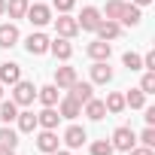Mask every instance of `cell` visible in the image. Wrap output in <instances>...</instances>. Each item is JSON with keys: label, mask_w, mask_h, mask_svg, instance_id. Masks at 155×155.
Wrapping results in <instances>:
<instances>
[{"label": "cell", "mask_w": 155, "mask_h": 155, "mask_svg": "<svg viewBox=\"0 0 155 155\" xmlns=\"http://www.w3.org/2000/svg\"><path fill=\"white\" fill-rule=\"evenodd\" d=\"M140 91L149 97V94H155V70H146L143 73V79H140Z\"/></svg>", "instance_id": "obj_29"}, {"label": "cell", "mask_w": 155, "mask_h": 155, "mask_svg": "<svg viewBox=\"0 0 155 155\" xmlns=\"http://www.w3.org/2000/svg\"><path fill=\"white\" fill-rule=\"evenodd\" d=\"M55 21V31H58V37H67V40H73L76 34H79V25H76V18L70 15V12H58V18H52Z\"/></svg>", "instance_id": "obj_5"}, {"label": "cell", "mask_w": 155, "mask_h": 155, "mask_svg": "<svg viewBox=\"0 0 155 155\" xmlns=\"http://www.w3.org/2000/svg\"><path fill=\"white\" fill-rule=\"evenodd\" d=\"M82 113H85L91 122H101V119L107 116V107H104V101L91 97V101H85V104H82Z\"/></svg>", "instance_id": "obj_21"}, {"label": "cell", "mask_w": 155, "mask_h": 155, "mask_svg": "<svg viewBox=\"0 0 155 155\" xmlns=\"http://www.w3.org/2000/svg\"><path fill=\"white\" fill-rule=\"evenodd\" d=\"M28 6H31V0H6V15L9 18H25Z\"/></svg>", "instance_id": "obj_26"}, {"label": "cell", "mask_w": 155, "mask_h": 155, "mask_svg": "<svg viewBox=\"0 0 155 155\" xmlns=\"http://www.w3.org/2000/svg\"><path fill=\"white\" fill-rule=\"evenodd\" d=\"M25 49H28V55H46V52H49V37H46L43 31H34V34L25 40Z\"/></svg>", "instance_id": "obj_6"}, {"label": "cell", "mask_w": 155, "mask_h": 155, "mask_svg": "<svg viewBox=\"0 0 155 155\" xmlns=\"http://www.w3.org/2000/svg\"><path fill=\"white\" fill-rule=\"evenodd\" d=\"M18 104L9 97V101H0V122H3V125H12L15 122V116H18Z\"/></svg>", "instance_id": "obj_24"}, {"label": "cell", "mask_w": 155, "mask_h": 155, "mask_svg": "<svg viewBox=\"0 0 155 155\" xmlns=\"http://www.w3.org/2000/svg\"><path fill=\"white\" fill-rule=\"evenodd\" d=\"M37 125H40V128H46V131H55V128L61 125L58 110H55V107H43V113H37Z\"/></svg>", "instance_id": "obj_16"}, {"label": "cell", "mask_w": 155, "mask_h": 155, "mask_svg": "<svg viewBox=\"0 0 155 155\" xmlns=\"http://www.w3.org/2000/svg\"><path fill=\"white\" fill-rule=\"evenodd\" d=\"M0 155H15V149H0Z\"/></svg>", "instance_id": "obj_40"}, {"label": "cell", "mask_w": 155, "mask_h": 155, "mask_svg": "<svg viewBox=\"0 0 155 155\" xmlns=\"http://www.w3.org/2000/svg\"><path fill=\"white\" fill-rule=\"evenodd\" d=\"M58 143H61V140H58V134H55V131H46V128H43V131L37 134V149H40V152H46V155H52V152L58 149Z\"/></svg>", "instance_id": "obj_17"}, {"label": "cell", "mask_w": 155, "mask_h": 155, "mask_svg": "<svg viewBox=\"0 0 155 155\" xmlns=\"http://www.w3.org/2000/svg\"><path fill=\"white\" fill-rule=\"evenodd\" d=\"M137 140H140V146H149V149H155V128H152V125H146V131H143Z\"/></svg>", "instance_id": "obj_32"}, {"label": "cell", "mask_w": 155, "mask_h": 155, "mask_svg": "<svg viewBox=\"0 0 155 155\" xmlns=\"http://www.w3.org/2000/svg\"><path fill=\"white\" fill-rule=\"evenodd\" d=\"M18 40H21V34H18V28L12 21L9 25H0V49H12Z\"/></svg>", "instance_id": "obj_19"}, {"label": "cell", "mask_w": 155, "mask_h": 155, "mask_svg": "<svg viewBox=\"0 0 155 155\" xmlns=\"http://www.w3.org/2000/svg\"><path fill=\"white\" fill-rule=\"evenodd\" d=\"M131 3H134V6H140V9H143V6H149V3H152V0H131Z\"/></svg>", "instance_id": "obj_37"}, {"label": "cell", "mask_w": 155, "mask_h": 155, "mask_svg": "<svg viewBox=\"0 0 155 155\" xmlns=\"http://www.w3.org/2000/svg\"><path fill=\"white\" fill-rule=\"evenodd\" d=\"M104 21V15H101V9L97 6H82V12H79V18H76V25H79V31H97V25Z\"/></svg>", "instance_id": "obj_4"}, {"label": "cell", "mask_w": 155, "mask_h": 155, "mask_svg": "<svg viewBox=\"0 0 155 155\" xmlns=\"http://www.w3.org/2000/svg\"><path fill=\"white\" fill-rule=\"evenodd\" d=\"M104 107H107V113H113V116H119V113H125L128 107H125V94L122 91H110L107 94V101H104Z\"/></svg>", "instance_id": "obj_23"}, {"label": "cell", "mask_w": 155, "mask_h": 155, "mask_svg": "<svg viewBox=\"0 0 155 155\" xmlns=\"http://www.w3.org/2000/svg\"><path fill=\"white\" fill-rule=\"evenodd\" d=\"M52 6H55L58 12H70V9L76 6V0H52Z\"/></svg>", "instance_id": "obj_33"}, {"label": "cell", "mask_w": 155, "mask_h": 155, "mask_svg": "<svg viewBox=\"0 0 155 155\" xmlns=\"http://www.w3.org/2000/svg\"><path fill=\"white\" fill-rule=\"evenodd\" d=\"M52 155H73V152H70V149H55Z\"/></svg>", "instance_id": "obj_38"}, {"label": "cell", "mask_w": 155, "mask_h": 155, "mask_svg": "<svg viewBox=\"0 0 155 155\" xmlns=\"http://www.w3.org/2000/svg\"><path fill=\"white\" fill-rule=\"evenodd\" d=\"M15 146H18V131L3 125L0 128V149H15Z\"/></svg>", "instance_id": "obj_25"}, {"label": "cell", "mask_w": 155, "mask_h": 155, "mask_svg": "<svg viewBox=\"0 0 155 155\" xmlns=\"http://www.w3.org/2000/svg\"><path fill=\"white\" fill-rule=\"evenodd\" d=\"M55 107H58V116H61V119H76V116H82V104H79V101H73L70 94L61 97Z\"/></svg>", "instance_id": "obj_10"}, {"label": "cell", "mask_w": 155, "mask_h": 155, "mask_svg": "<svg viewBox=\"0 0 155 155\" xmlns=\"http://www.w3.org/2000/svg\"><path fill=\"white\" fill-rule=\"evenodd\" d=\"M12 88V101L18 104V107H31L34 101H37V85L31 82V79H18L15 85H9Z\"/></svg>", "instance_id": "obj_1"}, {"label": "cell", "mask_w": 155, "mask_h": 155, "mask_svg": "<svg viewBox=\"0 0 155 155\" xmlns=\"http://www.w3.org/2000/svg\"><path fill=\"white\" fill-rule=\"evenodd\" d=\"M122 64H125L128 70H143V58H140L137 52H125V55H122Z\"/></svg>", "instance_id": "obj_30"}, {"label": "cell", "mask_w": 155, "mask_h": 155, "mask_svg": "<svg viewBox=\"0 0 155 155\" xmlns=\"http://www.w3.org/2000/svg\"><path fill=\"white\" fill-rule=\"evenodd\" d=\"M21 79V67L15 64V61H3V64H0V85H15Z\"/></svg>", "instance_id": "obj_9"}, {"label": "cell", "mask_w": 155, "mask_h": 155, "mask_svg": "<svg viewBox=\"0 0 155 155\" xmlns=\"http://www.w3.org/2000/svg\"><path fill=\"white\" fill-rule=\"evenodd\" d=\"M64 143H67V149H79L85 140H88V134H85V128H79V125H70L67 131H64V137H61Z\"/></svg>", "instance_id": "obj_13"}, {"label": "cell", "mask_w": 155, "mask_h": 155, "mask_svg": "<svg viewBox=\"0 0 155 155\" xmlns=\"http://www.w3.org/2000/svg\"><path fill=\"white\" fill-rule=\"evenodd\" d=\"M143 110H146V116H143V119H146V125H152V128H155V107H143Z\"/></svg>", "instance_id": "obj_36"}, {"label": "cell", "mask_w": 155, "mask_h": 155, "mask_svg": "<svg viewBox=\"0 0 155 155\" xmlns=\"http://www.w3.org/2000/svg\"><path fill=\"white\" fill-rule=\"evenodd\" d=\"M67 94H70L73 101L85 104V101H91V97H94V85H91V82H79V79H76V82L67 88Z\"/></svg>", "instance_id": "obj_14"}, {"label": "cell", "mask_w": 155, "mask_h": 155, "mask_svg": "<svg viewBox=\"0 0 155 155\" xmlns=\"http://www.w3.org/2000/svg\"><path fill=\"white\" fill-rule=\"evenodd\" d=\"M0 15H6V0H0Z\"/></svg>", "instance_id": "obj_39"}, {"label": "cell", "mask_w": 155, "mask_h": 155, "mask_svg": "<svg viewBox=\"0 0 155 155\" xmlns=\"http://www.w3.org/2000/svg\"><path fill=\"white\" fill-rule=\"evenodd\" d=\"M125 107H131V110H143V107H146V94H143L140 88H131V91L125 94Z\"/></svg>", "instance_id": "obj_27"}, {"label": "cell", "mask_w": 155, "mask_h": 155, "mask_svg": "<svg viewBox=\"0 0 155 155\" xmlns=\"http://www.w3.org/2000/svg\"><path fill=\"white\" fill-rule=\"evenodd\" d=\"M61 88L52 82V85H43V88H37V97H40V104L43 107H55L58 101H61V94H58Z\"/></svg>", "instance_id": "obj_20"}, {"label": "cell", "mask_w": 155, "mask_h": 155, "mask_svg": "<svg viewBox=\"0 0 155 155\" xmlns=\"http://www.w3.org/2000/svg\"><path fill=\"white\" fill-rule=\"evenodd\" d=\"M143 70H155V52H146L143 55Z\"/></svg>", "instance_id": "obj_34"}, {"label": "cell", "mask_w": 155, "mask_h": 155, "mask_svg": "<svg viewBox=\"0 0 155 155\" xmlns=\"http://www.w3.org/2000/svg\"><path fill=\"white\" fill-rule=\"evenodd\" d=\"M76 79H79V76H76V67H58V70H55V85H58L61 91H67Z\"/></svg>", "instance_id": "obj_18"}, {"label": "cell", "mask_w": 155, "mask_h": 155, "mask_svg": "<svg viewBox=\"0 0 155 155\" xmlns=\"http://www.w3.org/2000/svg\"><path fill=\"white\" fill-rule=\"evenodd\" d=\"M122 9H125V0H107V6H104V18H113V21H119V15H122Z\"/></svg>", "instance_id": "obj_28"}, {"label": "cell", "mask_w": 155, "mask_h": 155, "mask_svg": "<svg viewBox=\"0 0 155 155\" xmlns=\"http://www.w3.org/2000/svg\"><path fill=\"white\" fill-rule=\"evenodd\" d=\"M97 40H107V43H113V40H119V34H122V25L119 21H113V18H104L101 25H97Z\"/></svg>", "instance_id": "obj_12"}, {"label": "cell", "mask_w": 155, "mask_h": 155, "mask_svg": "<svg viewBox=\"0 0 155 155\" xmlns=\"http://www.w3.org/2000/svg\"><path fill=\"white\" fill-rule=\"evenodd\" d=\"M116 149H113V143L110 140H94L91 143V155H113Z\"/></svg>", "instance_id": "obj_31"}, {"label": "cell", "mask_w": 155, "mask_h": 155, "mask_svg": "<svg viewBox=\"0 0 155 155\" xmlns=\"http://www.w3.org/2000/svg\"><path fill=\"white\" fill-rule=\"evenodd\" d=\"M49 52H52L58 61H70V58H73V43H70L67 37H55V40H49Z\"/></svg>", "instance_id": "obj_7"}, {"label": "cell", "mask_w": 155, "mask_h": 155, "mask_svg": "<svg viewBox=\"0 0 155 155\" xmlns=\"http://www.w3.org/2000/svg\"><path fill=\"white\" fill-rule=\"evenodd\" d=\"M88 58L91 61H110V55H113V46L107 43V40H94V43H88Z\"/></svg>", "instance_id": "obj_15"}, {"label": "cell", "mask_w": 155, "mask_h": 155, "mask_svg": "<svg viewBox=\"0 0 155 155\" xmlns=\"http://www.w3.org/2000/svg\"><path fill=\"white\" fill-rule=\"evenodd\" d=\"M110 143H113V149H119V152H131V149L137 146V134H134V128H128V125H119V128L113 131Z\"/></svg>", "instance_id": "obj_2"}, {"label": "cell", "mask_w": 155, "mask_h": 155, "mask_svg": "<svg viewBox=\"0 0 155 155\" xmlns=\"http://www.w3.org/2000/svg\"><path fill=\"white\" fill-rule=\"evenodd\" d=\"M15 122H18V131H21V134H34V131L40 128V125H37V116H34L31 110H18Z\"/></svg>", "instance_id": "obj_22"}, {"label": "cell", "mask_w": 155, "mask_h": 155, "mask_svg": "<svg viewBox=\"0 0 155 155\" xmlns=\"http://www.w3.org/2000/svg\"><path fill=\"white\" fill-rule=\"evenodd\" d=\"M140 21H143V9L134 6V3H125V9H122V15H119V25H122V28H137Z\"/></svg>", "instance_id": "obj_11"}, {"label": "cell", "mask_w": 155, "mask_h": 155, "mask_svg": "<svg viewBox=\"0 0 155 155\" xmlns=\"http://www.w3.org/2000/svg\"><path fill=\"white\" fill-rule=\"evenodd\" d=\"M25 18H28L34 28H46V25L52 21V6H46V3H31L28 12H25Z\"/></svg>", "instance_id": "obj_3"}, {"label": "cell", "mask_w": 155, "mask_h": 155, "mask_svg": "<svg viewBox=\"0 0 155 155\" xmlns=\"http://www.w3.org/2000/svg\"><path fill=\"white\" fill-rule=\"evenodd\" d=\"M113 82V67L110 61H94L91 64V85H107Z\"/></svg>", "instance_id": "obj_8"}, {"label": "cell", "mask_w": 155, "mask_h": 155, "mask_svg": "<svg viewBox=\"0 0 155 155\" xmlns=\"http://www.w3.org/2000/svg\"><path fill=\"white\" fill-rule=\"evenodd\" d=\"M0 101H3V85H0Z\"/></svg>", "instance_id": "obj_41"}, {"label": "cell", "mask_w": 155, "mask_h": 155, "mask_svg": "<svg viewBox=\"0 0 155 155\" xmlns=\"http://www.w3.org/2000/svg\"><path fill=\"white\" fill-rule=\"evenodd\" d=\"M128 155H155V149H149V146H134Z\"/></svg>", "instance_id": "obj_35"}]
</instances>
